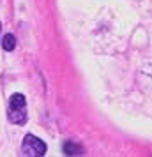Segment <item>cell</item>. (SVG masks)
Listing matches in <instances>:
<instances>
[{
  "label": "cell",
  "mask_w": 152,
  "mask_h": 157,
  "mask_svg": "<svg viewBox=\"0 0 152 157\" xmlns=\"http://www.w3.org/2000/svg\"><path fill=\"white\" fill-rule=\"evenodd\" d=\"M21 148H23V154L27 157H41L46 154V143L41 141L34 134H27L23 138Z\"/></svg>",
  "instance_id": "6da1fadb"
},
{
  "label": "cell",
  "mask_w": 152,
  "mask_h": 157,
  "mask_svg": "<svg viewBox=\"0 0 152 157\" xmlns=\"http://www.w3.org/2000/svg\"><path fill=\"white\" fill-rule=\"evenodd\" d=\"M9 120L16 124V125H21L27 122V111H25V106L21 108H9Z\"/></svg>",
  "instance_id": "7a4b0ae2"
},
{
  "label": "cell",
  "mask_w": 152,
  "mask_h": 157,
  "mask_svg": "<svg viewBox=\"0 0 152 157\" xmlns=\"http://www.w3.org/2000/svg\"><path fill=\"white\" fill-rule=\"evenodd\" d=\"M62 148H64L65 155H81L83 154V148H81L80 145H76L74 141H65Z\"/></svg>",
  "instance_id": "3957f363"
},
{
  "label": "cell",
  "mask_w": 152,
  "mask_h": 157,
  "mask_svg": "<svg viewBox=\"0 0 152 157\" xmlns=\"http://www.w3.org/2000/svg\"><path fill=\"white\" fill-rule=\"evenodd\" d=\"M25 104H27V101H25V95H21V94H13L9 99V108H21Z\"/></svg>",
  "instance_id": "277c9868"
},
{
  "label": "cell",
  "mask_w": 152,
  "mask_h": 157,
  "mask_svg": "<svg viewBox=\"0 0 152 157\" xmlns=\"http://www.w3.org/2000/svg\"><path fill=\"white\" fill-rule=\"evenodd\" d=\"M2 48L6 51H13L16 48V39L14 36H11V34H7V36H4V41H2Z\"/></svg>",
  "instance_id": "5b68a950"
}]
</instances>
